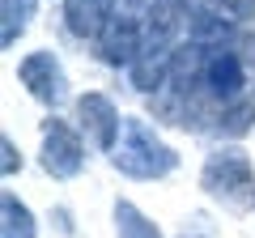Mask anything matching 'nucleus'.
<instances>
[{"label": "nucleus", "instance_id": "6", "mask_svg": "<svg viewBox=\"0 0 255 238\" xmlns=\"http://www.w3.org/2000/svg\"><path fill=\"white\" fill-rule=\"evenodd\" d=\"M77 123H81V132L98 149H107V153L115 149L119 128H124V119H119L115 102H111L107 94H81V98H77Z\"/></svg>", "mask_w": 255, "mask_h": 238}, {"label": "nucleus", "instance_id": "13", "mask_svg": "<svg viewBox=\"0 0 255 238\" xmlns=\"http://www.w3.org/2000/svg\"><path fill=\"white\" fill-rule=\"evenodd\" d=\"M0 153H4V174L21 170V153H17V149H13V140H9V136L0 140Z\"/></svg>", "mask_w": 255, "mask_h": 238}, {"label": "nucleus", "instance_id": "4", "mask_svg": "<svg viewBox=\"0 0 255 238\" xmlns=\"http://www.w3.org/2000/svg\"><path fill=\"white\" fill-rule=\"evenodd\" d=\"M85 166V149L77 140V132L64 119H47L43 123V170L55 179H73Z\"/></svg>", "mask_w": 255, "mask_h": 238}, {"label": "nucleus", "instance_id": "7", "mask_svg": "<svg viewBox=\"0 0 255 238\" xmlns=\"http://www.w3.org/2000/svg\"><path fill=\"white\" fill-rule=\"evenodd\" d=\"M140 43H145V21L136 17V13H115L111 17V26L98 34V51L107 64H136L140 55Z\"/></svg>", "mask_w": 255, "mask_h": 238}, {"label": "nucleus", "instance_id": "14", "mask_svg": "<svg viewBox=\"0 0 255 238\" xmlns=\"http://www.w3.org/2000/svg\"><path fill=\"white\" fill-rule=\"evenodd\" d=\"M251 200H255V192H251Z\"/></svg>", "mask_w": 255, "mask_h": 238}, {"label": "nucleus", "instance_id": "12", "mask_svg": "<svg viewBox=\"0 0 255 238\" xmlns=\"http://www.w3.org/2000/svg\"><path fill=\"white\" fill-rule=\"evenodd\" d=\"M251 119H255V102H234V107H221V119H217V128L226 132V136H243L247 128H251Z\"/></svg>", "mask_w": 255, "mask_h": 238}, {"label": "nucleus", "instance_id": "2", "mask_svg": "<svg viewBox=\"0 0 255 238\" xmlns=\"http://www.w3.org/2000/svg\"><path fill=\"white\" fill-rule=\"evenodd\" d=\"M200 187L217 200H238V196L255 192V170H251V157L243 149H217L209 153L200 170Z\"/></svg>", "mask_w": 255, "mask_h": 238}, {"label": "nucleus", "instance_id": "8", "mask_svg": "<svg viewBox=\"0 0 255 238\" xmlns=\"http://www.w3.org/2000/svg\"><path fill=\"white\" fill-rule=\"evenodd\" d=\"M115 17V0H64V26L77 38H98Z\"/></svg>", "mask_w": 255, "mask_h": 238}, {"label": "nucleus", "instance_id": "11", "mask_svg": "<svg viewBox=\"0 0 255 238\" xmlns=\"http://www.w3.org/2000/svg\"><path fill=\"white\" fill-rule=\"evenodd\" d=\"M0 13H4V30H0V43L13 47L26 34V21L34 13V0H0Z\"/></svg>", "mask_w": 255, "mask_h": 238}, {"label": "nucleus", "instance_id": "3", "mask_svg": "<svg viewBox=\"0 0 255 238\" xmlns=\"http://www.w3.org/2000/svg\"><path fill=\"white\" fill-rule=\"evenodd\" d=\"M243 60H238L234 47H213L209 51V64H204V81L200 90L209 94L213 102H221V107H234V102H243Z\"/></svg>", "mask_w": 255, "mask_h": 238}, {"label": "nucleus", "instance_id": "10", "mask_svg": "<svg viewBox=\"0 0 255 238\" xmlns=\"http://www.w3.org/2000/svg\"><path fill=\"white\" fill-rule=\"evenodd\" d=\"M115 234L119 238H162L153 221H149L136 204H128V200L115 204Z\"/></svg>", "mask_w": 255, "mask_h": 238}, {"label": "nucleus", "instance_id": "1", "mask_svg": "<svg viewBox=\"0 0 255 238\" xmlns=\"http://www.w3.org/2000/svg\"><path fill=\"white\" fill-rule=\"evenodd\" d=\"M111 162L115 170L132 174V179H162V174L174 170V149L149 128L145 119H124V128H119V140L111 149Z\"/></svg>", "mask_w": 255, "mask_h": 238}, {"label": "nucleus", "instance_id": "9", "mask_svg": "<svg viewBox=\"0 0 255 238\" xmlns=\"http://www.w3.org/2000/svg\"><path fill=\"white\" fill-rule=\"evenodd\" d=\"M0 213H4V226H0V238H38L34 230V217H30V209L17 200L13 192L0 196Z\"/></svg>", "mask_w": 255, "mask_h": 238}, {"label": "nucleus", "instance_id": "5", "mask_svg": "<svg viewBox=\"0 0 255 238\" xmlns=\"http://www.w3.org/2000/svg\"><path fill=\"white\" fill-rule=\"evenodd\" d=\"M17 77H21V85L30 90V98H38L43 107H60L64 102V68H60V60H55L51 51H30L26 60L17 64Z\"/></svg>", "mask_w": 255, "mask_h": 238}]
</instances>
